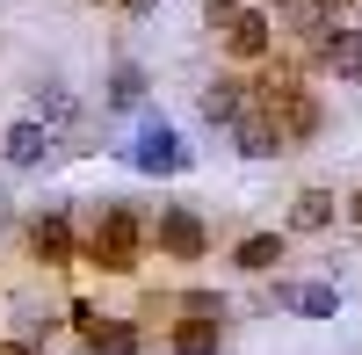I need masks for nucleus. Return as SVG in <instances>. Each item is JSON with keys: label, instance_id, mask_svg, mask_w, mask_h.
<instances>
[{"label": "nucleus", "instance_id": "obj_11", "mask_svg": "<svg viewBox=\"0 0 362 355\" xmlns=\"http://www.w3.org/2000/svg\"><path fill=\"white\" fill-rule=\"evenodd\" d=\"M174 355H218L225 348V319H203V312H181L174 319V334H167Z\"/></svg>", "mask_w": 362, "mask_h": 355}, {"label": "nucleus", "instance_id": "obj_20", "mask_svg": "<svg viewBox=\"0 0 362 355\" xmlns=\"http://www.w3.org/2000/svg\"><path fill=\"white\" fill-rule=\"evenodd\" d=\"M116 8H124V15H153L160 0H116Z\"/></svg>", "mask_w": 362, "mask_h": 355}, {"label": "nucleus", "instance_id": "obj_3", "mask_svg": "<svg viewBox=\"0 0 362 355\" xmlns=\"http://www.w3.org/2000/svg\"><path fill=\"white\" fill-rule=\"evenodd\" d=\"M124 160H131L138 174H189V145L174 138V124H167V116H145V124H138V138L124 145Z\"/></svg>", "mask_w": 362, "mask_h": 355}, {"label": "nucleus", "instance_id": "obj_6", "mask_svg": "<svg viewBox=\"0 0 362 355\" xmlns=\"http://www.w3.org/2000/svg\"><path fill=\"white\" fill-rule=\"evenodd\" d=\"M73 334L87 341V355H138L145 348V334L131 319H102L95 305H73Z\"/></svg>", "mask_w": 362, "mask_h": 355}, {"label": "nucleus", "instance_id": "obj_4", "mask_svg": "<svg viewBox=\"0 0 362 355\" xmlns=\"http://www.w3.org/2000/svg\"><path fill=\"white\" fill-rule=\"evenodd\" d=\"M153 247H160L167 261H203V254H210V225L189 211V203H167V211L153 218Z\"/></svg>", "mask_w": 362, "mask_h": 355}, {"label": "nucleus", "instance_id": "obj_2", "mask_svg": "<svg viewBox=\"0 0 362 355\" xmlns=\"http://www.w3.org/2000/svg\"><path fill=\"white\" fill-rule=\"evenodd\" d=\"M254 109L268 116V124H276L283 153H297V145H312V138H319V124H326L319 95H312V87H297V80H261V87H254Z\"/></svg>", "mask_w": 362, "mask_h": 355}, {"label": "nucleus", "instance_id": "obj_5", "mask_svg": "<svg viewBox=\"0 0 362 355\" xmlns=\"http://www.w3.org/2000/svg\"><path fill=\"white\" fill-rule=\"evenodd\" d=\"M29 254H37L44 269H66V261H80V232H73V211H66V203H51V211L29 218Z\"/></svg>", "mask_w": 362, "mask_h": 355}, {"label": "nucleus", "instance_id": "obj_10", "mask_svg": "<svg viewBox=\"0 0 362 355\" xmlns=\"http://www.w3.org/2000/svg\"><path fill=\"white\" fill-rule=\"evenodd\" d=\"M319 58H326V73L334 80H355L362 87V29H319Z\"/></svg>", "mask_w": 362, "mask_h": 355}, {"label": "nucleus", "instance_id": "obj_18", "mask_svg": "<svg viewBox=\"0 0 362 355\" xmlns=\"http://www.w3.org/2000/svg\"><path fill=\"white\" fill-rule=\"evenodd\" d=\"M8 341H29V348H44V341H51V319H44V312H15V334H8Z\"/></svg>", "mask_w": 362, "mask_h": 355}, {"label": "nucleus", "instance_id": "obj_17", "mask_svg": "<svg viewBox=\"0 0 362 355\" xmlns=\"http://www.w3.org/2000/svg\"><path fill=\"white\" fill-rule=\"evenodd\" d=\"M297 319H334L341 312V283H297Z\"/></svg>", "mask_w": 362, "mask_h": 355}, {"label": "nucleus", "instance_id": "obj_22", "mask_svg": "<svg viewBox=\"0 0 362 355\" xmlns=\"http://www.w3.org/2000/svg\"><path fill=\"white\" fill-rule=\"evenodd\" d=\"M348 218H355V225H362V189H355V196H348Z\"/></svg>", "mask_w": 362, "mask_h": 355}, {"label": "nucleus", "instance_id": "obj_19", "mask_svg": "<svg viewBox=\"0 0 362 355\" xmlns=\"http://www.w3.org/2000/svg\"><path fill=\"white\" fill-rule=\"evenodd\" d=\"M239 8H247V0H203V15H210V22H218V29H225V22H232Z\"/></svg>", "mask_w": 362, "mask_h": 355}, {"label": "nucleus", "instance_id": "obj_21", "mask_svg": "<svg viewBox=\"0 0 362 355\" xmlns=\"http://www.w3.org/2000/svg\"><path fill=\"white\" fill-rule=\"evenodd\" d=\"M0 355H44V348H29V341H0Z\"/></svg>", "mask_w": 362, "mask_h": 355}, {"label": "nucleus", "instance_id": "obj_15", "mask_svg": "<svg viewBox=\"0 0 362 355\" xmlns=\"http://www.w3.org/2000/svg\"><path fill=\"white\" fill-rule=\"evenodd\" d=\"M29 116L58 131V124H73V116H80V102H73L66 80H37V87H29Z\"/></svg>", "mask_w": 362, "mask_h": 355}, {"label": "nucleus", "instance_id": "obj_13", "mask_svg": "<svg viewBox=\"0 0 362 355\" xmlns=\"http://www.w3.org/2000/svg\"><path fill=\"white\" fill-rule=\"evenodd\" d=\"M232 145H239V160H283V138H276V124H268L261 109H247L232 124Z\"/></svg>", "mask_w": 362, "mask_h": 355}, {"label": "nucleus", "instance_id": "obj_9", "mask_svg": "<svg viewBox=\"0 0 362 355\" xmlns=\"http://www.w3.org/2000/svg\"><path fill=\"white\" fill-rule=\"evenodd\" d=\"M225 51L239 58V66L268 58V51H276V15H268V8H239V15L225 22Z\"/></svg>", "mask_w": 362, "mask_h": 355}, {"label": "nucleus", "instance_id": "obj_7", "mask_svg": "<svg viewBox=\"0 0 362 355\" xmlns=\"http://www.w3.org/2000/svg\"><path fill=\"white\" fill-rule=\"evenodd\" d=\"M0 160L8 167H51L58 160V131L51 124H37V116H22V124H8V138H0Z\"/></svg>", "mask_w": 362, "mask_h": 355}, {"label": "nucleus", "instance_id": "obj_8", "mask_svg": "<svg viewBox=\"0 0 362 355\" xmlns=\"http://www.w3.org/2000/svg\"><path fill=\"white\" fill-rule=\"evenodd\" d=\"M196 109H203V124H210V131H232L239 116L254 109V80H239V73H225V80H210L203 95H196Z\"/></svg>", "mask_w": 362, "mask_h": 355}, {"label": "nucleus", "instance_id": "obj_12", "mask_svg": "<svg viewBox=\"0 0 362 355\" xmlns=\"http://www.w3.org/2000/svg\"><path fill=\"white\" fill-rule=\"evenodd\" d=\"M283 254H290L283 232H247V240L232 247V269H247V276H276V269H283Z\"/></svg>", "mask_w": 362, "mask_h": 355}, {"label": "nucleus", "instance_id": "obj_14", "mask_svg": "<svg viewBox=\"0 0 362 355\" xmlns=\"http://www.w3.org/2000/svg\"><path fill=\"white\" fill-rule=\"evenodd\" d=\"M334 218H341V196H334V189H297L290 232H334Z\"/></svg>", "mask_w": 362, "mask_h": 355}, {"label": "nucleus", "instance_id": "obj_16", "mask_svg": "<svg viewBox=\"0 0 362 355\" xmlns=\"http://www.w3.org/2000/svg\"><path fill=\"white\" fill-rule=\"evenodd\" d=\"M145 95H153V80H145V66H116L109 73V109H145Z\"/></svg>", "mask_w": 362, "mask_h": 355}, {"label": "nucleus", "instance_id": "obj_1", "mask_svg": "<svg viewBox=\"0 0 362 355\" xmlns=\"http://www.w3.org/2000/svg\"><path fill=\"white\" fill-rule=\"evenodd\" d=\"M145 247H153V225H145L131 203H102L95 225H87V240H80V254L95 261V269H109V276H131L145 261Z\"/></svg>", "mask_w": 362, "mask_h": 355}]
</instances>
